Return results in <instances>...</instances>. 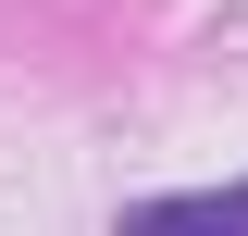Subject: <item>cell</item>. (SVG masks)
I'll use <instances>...</instances> for the list:
<instances>
[{
    "mask_svg": "<svg viewBox=\"0 0 248 236\" xmlns=\"http://www.w3.org/2000/svg\"><path fill=\"white\" fill-rule=\"evenodd\" d=\"M112 236H248V174L236 186H186V199H137Z\"/></svg>",
    "mask_w": 248,
    "mask_h": 236,
    "instance_id": "6da1fadb",
    "label": "cell"
}]
</instances>
